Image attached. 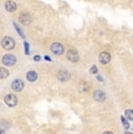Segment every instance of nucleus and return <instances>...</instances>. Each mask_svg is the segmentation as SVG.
I'll return each instance as SVG.
<instances>
[{
  "label": "nucleus",
  "mask_w": 133,
  "mask_h": 134,
  "mask_svg": "<svg viewBox=\"0 0 133 134\" xmlns=\"http://www.w3.org/2000/svg\"><path fill=\"white\" fill-rule=\"evenodd\" d=\"M1 46L5 49H7V50H11V49H13L15 47V41H14V38H12L9 36H6V37L2 38Z\"/></svg>",
  "instance_id": "f257e3e1"
},
{
  "label": "nucleus",
  "mask_w": 133,
  "mask_h": 134,
  "mask_svg": "<svg viewBox=\"0 0 133 134\" xmlns=\"http://www.w3.org/2000/svg\"><path fill=\"white\" fill-rule=\"evenodd\" d=\"M4 102L6 103L8 106L13 107V106H15V105L18 104V98H16V96H14V94L11 93V94H7V96H5Z\"/></svg>",
  "instance_id": "f03ea898"
},
{
  "label": "nucleus",
  "mask_w": 133,
  "mask_h": 134,
  "mask_svg": "<svg viewBox=\"0 0 133 134\" xmlns=\"http://www.w3.org/2000/svg\"><path fill=\"white\" fill-rule=\"evenodd\" d=\"M50 49H52V53H54L55 55H62L63 51H64L63 46L58 42H54L52 44V47H50Z\"/></svg>",
  "instance_id": "7ed1b4c3"
},
{
  "label": "nucleus",
  "mask_w": 133,
  "mask_h": 134,
  "mask_svg": "<svg viewBox=\"0 0 133 134\" xmlns=\"http://www.w3.org/2000/svg\"><path fill=\"white\" fill-rule=\"evenodd\" d=\"M15 62H16V58H15V56L11 55V54H8V55H5L4 57H2V63L5 64V65H14Z\"/></svg>",
  "instance_id": "20e7f679"
},
{
  "label": "nucleus",
  "mask_w": 133,
  "mask_h": 134,
  "mask_svg": "<svg viewBox=\"0 0 133 134\" xmlns=\"http://www.w3.org/2000/svg\"><path fill=\"white\" fill-rule=\"evenodd\" d=\"M66 58L70 62H73V63H76V62H78V60H80V56H78L77 51L71 49V50H69L68 54H66Z\"/></svg>",
  "instance_id": "39448f33"
},
{
  "label": "nucleus",
  "mask_w": 133,
  "mask_h": 134,
  "mask_svg": "<svg viewBox=\"0 0 133 134\" xmlns=\"http://www.w3.org/2000/svg\"><path fill=\"white\" fill-rule=\"evenodd\" d=\"M93 98H95L96 102L101 103V102H104V100H105L106 96H105V93H104L103 90H96V91L93 92Z\"/></svg>",
  "instance_id": "423d86ee"
},
{
  "label": "nucleus",
  "mask_w": 133,
  "mask_h": 134,
  "mask_svg": "<svg viewBox=\"0 0 133 134\" xmlns=\"http://www.w3.org/2000/svg\"><path fill=\"white\" fill-rule=\"evenodd\" d=\"M24 86H25V84H24V82H22L21 79H15L13 83H12V89H13L14 91H16V92L21 91V90L24 89Z\"/></svg>",
  "instance_id": "0eeeda50"
},
{
  "label": "nucleus",
  "mask_w": 133,
  "mask_h": 134,
  "mask_svg": "<svg viewBox=\"0 0 133 134\" xmlns=\"http://www.w3.org/2000/svg\"><path fill=\"white\" fill-rule=\"evenodd\" d=\"M111 60V55H110L107 51H103V53H101V55H99V62H101L102 64H107Z\"/></svg>",
  "instance_id": "6e6552de"
},
{
  "label": "nucleus",
  "mask_w": 133,
  "mask_h": 134,
  "mask_svg": "<svg viewBox=\"0 0 133 134\" xmlns=\"http://www.w3.org/2000/svg\"><path fill=\"white\" fill-rule=\"evenodd\" d=\"M57 78H58V81H61V82H66L70 79V74H69L68 71L62 70L57 74Z\"/></svg>",
  "instance_id": "1a4fd4ad"
},
{
  "label": "nucleus",
  "mask_w": 133,
  "mask_h": 134,
  "mask_svg": "<svg viewBox=\"0 0 133 134\" xmlns=\"http://www.w3.org/2000/svg\"><path fill=\"white\" fill-rule=\"evenodd\" d=\"M5 8H6L7 12H14L15 9H16V4H15L14 1H12V0H8V1L5 4Z\"/></svg>",
  "instance_id": "9d476101"
},
{
  "label": "nucleus",
  "mask_w": 133,
  "mask_h": 134,
  "mask_svg": "<svg viewBox=\"0 0 133 134\" xmlns=\"http://www.w3.org/2000/svg\"><path fill=\"white\" fill-rule=\"evenodd\" d=\"M19 20H20L21 24L28 25L30 21H32V18H30V15H28V14H22V15H20L19 16Z\"/></svg>",
  "instance_id": "9b49d317"
},
{
  "label": "nucleus",
  "mask_w": 133,
  "mask_h": 134,
  "mask_svg": "<svg viewBox=\"0 0 133 134\" xmlns=\"http://www.w3.org/2000/svg\"><path fill=\"white\" fill-rule=\"evenodd\" d=\"M27 79L29 82H35L37 79V74L35 72V71H29V72L27 74Z\"/></svg>",
  "instance_id": "f8f14e48"
},
{
  "label": "nucleus",
  "mask_w": 133,
  "mask_h": 134,
  "mask_svg": "<svg viewBox=\"0 0 133 134\" xmlns=\"http://www.w3.org/2000/svg\"><path fill=\"white\" fill-rule=\"evenodd\" d=\"M8 70L5 68H0V79H4V78H7L8 77Z\"/></svg>",
  "instance_id": "ddd939ff"
},
{
  "label": "nucleus",
  "mask_w": 133,
  "mask_h": 134,
  "mask_svg": "<svg viewBox=\"0 0 133 134\" xmlns=\"http://www.w3.org/2000/svg\"><path fill=\"white\" fill-rule=\"evenodd\" d=\"M125 118H126L127 120H133V111L132 110L125 111Z\"/></svg>",
  "instance_id": "4468645a"
},
{
  "label": "nucleus",
  "mask_w": 133,
  "mask_h": 134,
  "mask_svg": "<svg viewBox=\"0 0 133 134\" xmlns=\"http://www.w3.org/2000/svg\"><path fill=\"white\" fill-rule=\"evenodd\" d=\"M8 127H9V124L7 121H5V120L4 121H0V130L4 131V130H7Z\"/></svg>",
  "instance_id": "2eb2a0df"
},
{
  "label": "nucleus",
  "mask_w": 133,
  "mask_h": 134,
  "mask_svg": "<svg viewBox=\"0 0 133 134\" xmlns=\"http://www.w3.org/2000/svg\"><path fill=\"white\" fill-rule=\"evenodd\" d=\"M80 89H81V91H82V92H88L89 85L85 83V82H83V83L81 84V87H80Z\"/></svg>",
  "instance_id": "dca6fc26"
},
{
  "label": "nucleus",
  "mask_w": 133,
  "mask_h": 134,
  "mask_svg": "<svg viewBox=\"0 0 133 134\" xmlns=\"http://www.w3.org/2000/svg\"><path fill=\"white\" fill-rule=\"evenodd\" d=\"M121 122H123V125H124V127L126 128V130H129V128H130V125H129V122H127V120L125 119L124 117H121Z\"/></svg>",
  "instance_id": "f3484780"
},
{
  "label": "nucleus",
  "mask_w": 133,
  "mask_h": 134,
  "mask_svg": "<svg viewBox=\"0 0 133 134\" xmlns=\"http://www.w3.org/2000/svg\"><path fill=\"white\" fill-rule=\"evenodd\" d=\"M97 71H98V69H97L96 65H93L90 68V74H97Z\"/></svg>",
  "instance_id": "a211bd4d"
},
{
  "label": "nucleus",
  "mask_w": 133,
  "mask_h": 134,
  "mask_svg": "<svg viewBox=\"0 0 133 134\" xmlns=\"http://www.w3.org/2000/svg\"><path fill=\"white\" fill-rule=\"evenodd\" d=\"M25 48H26V54L29 55V50H28V43H25Z\"/></svg>",
  "instance_id": "6ab92c4d"
},
{
  "label": "nucleus",
  "mask_w": 133,
  "mask_h": 134,
  "mask_svg": "<svg viewBox=\"0 0 133 134\" xmlns=\"http://www.w3.org/2000/svg\"><path fill=\"white\" fill-rule=\"evenodd\" d=\"M41 60V57L39 55H36V56H34V61H40Z\"/></svg>",
  "instance_id": "aec40b11"
},
{
  "label": "nucleus",
  "mask_w": 133,
  "mask_h": 134,
  "mask_svg": "<svg viewBox=\"0 0 133 134\" xmlns=\"http://www.w3.org/2000/svg\"><path fill=\"white\" fill-rule=\"evenodd\" d=\"M45 58H46V60H47V61H49V62H50V61H52V58H50V57H49V56H45Z\"/></svg>",
  "instance_id": "412c9836"
},
{
  "label": "nucleus",
  "mask_w": 133,
  "mask_h": 134,
  "mask_svg": "<svg viewBox=\"0 0 133 134\" xmlns=\"http://www.w3.org/2000/svg\"><path fill=\"white\" fill-rule=\"evenodd\" d=\"M103 134H113V133H112V132H110V131H107V132H104Z\"/></svg>",
  "instance_id": "4be33fe9"
},
{
  "label": "nucleus",
  "mask_w": 133,
  "mask_h": 134,
  "mask_svg": "<svg viewBox=\"0 0 133 134\" xmlns=\"http://www.w3.org/2000/svg\"><path fill=\"white\" fill-rule=\"evenodd\" d=\"M0 134H5V131H2V130H0Z\"/></svg>",
  "instance_id": "5701e85b"
},
{
  "label": "nucleus",
  "mask_w": 133,
  "mask_h": 134,
  "mask_svg": "<svg viewBox=\"0 0 133 134\" xmlns=\"http://www.w3.org/2000/svg\"><path fill=\"white\" fill-rule=\"evenodd\" d=\"M126 134H132V133H130V132H127V133H126Z\"/></svg>",
  "instance_id": "b1692460"
}]
</instances>
